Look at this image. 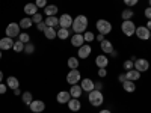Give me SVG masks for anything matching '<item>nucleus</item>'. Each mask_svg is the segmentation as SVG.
<instances>
[{"mask_svg":"<svg viewBox=\"0 0 151 113\" xmlns=\"http://www.w3.org/2000/svg\"><path fill=\"white\" fill-rule=\"evenodd\" d=\"M24 45H26V44H23L21 41H15V42H14V47H12V50H14L15 53H21V51H24Z\"/></svg>","mask_w":151,"mask_h":113,"instance_id":"nucleus-31","label":"nucleus"},{"mask_svg":"<svg viewBox=\"0 0 151 113\" xmlns=\"http://www.w3.org/2000/svg\"><path fill=\"white\" fill-rule=\"evenodd\" d=\"M95 39H97L98 42H101V41H104V35H101V33H98V35L95 36Z\"/></svg>","mask_w":151,"mask_h":113,"instance_id":"nucleus-44","label":"nucleus"},{"mask_svg":"<svg viewBox=\"0 0 151 113\" xmlns=\"http://www.w3.org/2000/svg\"><path fill=\"white\" fill-rule=\"evenodd\" d=\"M145 27H147V29L151 32V20H148V23H147V26H145Z\"/></svg>","mask_w":151,"mask_h":113,"instance_id":"nucleus-47","label":"nucleus"},{"mask_svg":"<svg viewBox=\"0 0 151 113\" xmlns=\"http://www.w3.org/2000/svg\"><path fill=\"white\" fill-rule=\"evenodd\" d=\"M30 18H32V21H33L35 24H38V23H41V21H42V15L40 14V12H36V14H35V15H32Z\"/></svg>","mask_w":151,"mask_h":113,"instance_id":"nucleus-37","label":"nucleus"},{"mask_svg":"<svg viewBox=\"0 0 151 113\" xmlns=\"http://www.w3.org/2000/svg\"><path fill=\"white\" fill-rule=\"evenodd\" d=\"M106 75H107L106 68H98V77H106Z\"/></svg>","mask_w":151,"mask_h":113,"instance_id":"nucleus-41","label":"nucleus"},{"mask_svg":"<svg viewBox=\"0 0 151 113\" xmlns=\"http://www.w3.org/2000/svg\"><path fill=\"white\" fill-rule=\"evenodd\" d=\"M121 30H122V33H124L125 36H132V35H134V32H136V26H134L133 21L124 20L122 24H121Z\"/></svg>","mask_w":151,"mask_h":113,"instance_id":"nucleus-4","label":"nucleus"},{"mask_svg":"<svg viewBox=\"0 0 151 113\" xmlns=\"http://www.w3.org/2000/svg\"><path fill=\"white\" fill-rule=\"evenodd\" d=\"M122 68L127 69V71L133 69V68H134V57H133V59H129V60H125L124 64H122Z\"/></svg>","mask_w":151,"mask_h":113,"instance_id":"nucleus-32","label":"nucleus"},{"mask_svg":"<svg viewBox=\"0 0 151 113\" xmlns=\"http://www.w3.org/2000/svg\"><path fill=\"white\" fill-rule=\"evenodd\" d=\"M148 3H150V6H151V0H148Z\"/></svg>","mask_w":151,"mask_h":113,"instance_id":"nucleus-51","label":"nucleus"},{"mask_svg":"<svg viewBox=\"0 0 151 113\" xmlns=\"http://www.w3.org/2000/svg\"><path fill=\"white\" fill-rule=\"evenodd\" d=\"M21 99H23V103L26 104V106H29L32 101H33V98H32V94L30 92H23V97H21Z\"/></svg>","mask_w":151,"mask_h":113,"instance_id":"nucleus-30","label":"nucleus"},{"mask_svg":"<svg viewBox=\"0 0 151 113\" xmlns=\"http://www.w3.org/2000/svg\"><path fill=\"white\" fill-rule=\"evenodd\" d=\"M20 24H17V23H9L8 26H6V36H9V38H12V39H14V38H17L18 35H20Z\"/></svg>","mask_w":151,"mask_h":113,"instance_id":"nucleus-5","label":"nucleus"},{"mask_svg":"<svg viewBox=\"0 0 151 113\" xmlns=\"http://www.w3.org/2000/svg\"><path fill=\"white\" fill-rule=\"evenodd\" d=\"M12 47H14V39L12 38L6 36L0 39V50H11Z\"/></svg>","mask_w":151,"mask_h":113,"instance_id":"nucleus-13","label":"nucleus"},{"mask_svg":"<svg viewBox=\"0 0 151 113\" xmlns=\"http://www.w3.org/2000/svg\"><path fill=\"white\" fill-rule=\"evenodd\" d=\"M88 101H89V104L94 106V107H100L104 103V97H103L101 91L94 89V91L89 92V95H88Z\"/></svg>","mask_w":151,"mask_h":113,"instance_id":"nucleus-2","label":"nucleus"},{"mask_svg":"<svg viewBox=\"0 0 151 113\" xmlns=\"http://www.w3.org/2000/svg\"><path fill=\"white\" fill-rule=\"evenodd\" d=\"M91 51H92V48H91V45L88 44V45H82V47H79V51H77V57H80V59H88L89 57V54H91Z\"/></svg>","mask_w":151,"mask_h":113,"instance_id":"nucleus-11","label":"nucleus"},{"mask_svg":"<svg viewBox=\"0 0 151 113\" xmlns=\"http://www.w3.org/2000/svg\"><path fill=\"white\" fill-rule=\"evenodd\" d=\"M24 12L27 14V17H32V15H35L38 12V6L35 3H27L26 6H24Z\"/></svg>","mask_w":151,"mask_h":113,"instance_id":"nucleus-22","label":"nucleus"},{"mask_svg":"<svg viewBox=\"0 0 151 113\" xmlns=\"http://www.w3.org/2000/svg\"><path fill=\"white\" fill-rule=\"evenodd\" d=\"M35 5L38 6V9H40V8H45L47 6V0H36Z\"/></svg>","mask_w":151,"mask_h":113,"instance_id":"nucleus-38","label":"nucleus"},{"mask_svg":"<svg viewBox=\"0 0 151 113\" xmlns=\"http://www.w3.org/2000/svg\"><path fill=\"white\" fill-rule=\"evenodd\" d=\"M58 6L56 5H47L45 6V9H44V12H45V15L47 17H53V15H56L58 14Z\"/></svg>","mask_w":151,"mask_h":113,"instance_id":"nucleus-25","label":"nucleus"},{"mask_svg":"<svg viewBox=\"0 0 151 113\" xmlns=\"http://www.w3.org/2000/svg\"><path fill=\"white\" fill-rule=\"evenodd\" d=\"M80 86H82V89H83L85 92H88V94H89L91 91H94V82H92L91 79H83V80H80Z\"/></svg>","mask_w":151,"mask_h":113,"instance_id":"nucleus-17","label":"nucleus"},{"mask_svg":"<svg viewBox=\"0 0 151 113\" xmlns=\"http://www.w3.org/2000/svg\"><path fill=\"white\" fill-rule=\"evenodd\" d=\"M70 99H71V94L67 92V91H60V92L58 94V97H56V101H58L59 104H67Z\"/></svg>","mask_w":151,"mask_h":113,"instance_id":"nucleus-12","label":"nucleus"},{"mask_svg":"<svg viewBox=\"0 0 151 113\" xmlns=\"http://www.w3.org/2000/svg\"><path fill=\"white\" fill-rule=\"evenodd\" d=\"M0 83H3V72L0 71Z\"/></svg>","mask_w":151,"mask_h":113,"instance_id":"nucleus-50","label":"nucleus"},{"mask_svg":"<svg viewBox=\"0 0 151 113\" xmlns=\"http://www.w3.org/2000/svg\"><path fill=\"white\" fill-rule=\"evenodd\" d=\"M6 86H8V87H11V89L14 91V89H18V87H20V82H18V79H17V77L11 75V77H8V79H6Z\"/></svg>","mask_w":151,"mask_h":113,"instance_id":"nucleus-18","label":"nucleus"},{"mask_svg":"<svg viewBox=\"0 0 151 113\" xmlns=\"http://www.w3.org/2000/svg\"><path fill=\"white\" fill-rule=\"evenodd\" d=\"M95 27H97L98 33H101V35H107L112 32V24L107 20H98L95 23Z\"/></svg>","mask_w":151,"mask_h":113,"instance_id":"nucleus-3","label":"nucleus"},{"mask_svg":"<svg viewBox=\"0 0 151 113\" xmlns=\"http://www.w3.org/2000/svg\"><path fill=\"white\" fill-rule=\"evenodd\" d=\"M85 44V39H83V33H74L71 36V45L74 47H82Z\"/></svg>","mask_w":151,"mask_h":113,"instance_id":"nucleus-14","label":"nucleus"},{"mask_svg":"<svg viewBox=\"0 0 151 113\" xmlns=\"http://www.w3.org/2000/svg\"><path fill=\"white\" fill-rule=\"evenodd\" d=\"M122 87H124V91L129 92V94H132V92L136 91V84H134V82H132V80H125V82L122 83Z\"/></svg>","mask_w":151,"mask_h":113,"instance_id":"nucleus-23","label":"nucleus"},{"mask_svg":"<svg viewBox=\"0 0 151 113\" xmlns=\"http://www.w3.org/2000/svg\"><path fill=\"white\" fill-rule=\"evenodd\" d=\"M73 30L74 33H85L88 29V18L85 15H77L73 20Z\"/></svg>","mask_w":151,"mask_h":113,"instance_id":"nucleus-1","label":"nucleus"},{"mask_svg":"<svg viewBox=\"0 0 151 113\" xmlns=\"http://www.w3.org/2000/svg\"><path fill=\"white\" fill-rule=\"evenodd\" d=\"M0 57H2V50H0Z\"/></svg>","mask_w":151,"mask_h":113,"instance_id":"nucleus-52","label":"nucleus"},{"mask_svg":"<svg viewBox=\"0 0 151 113\" xmlns=\"http://www.w3.org/2000/svg\"><path fill=\"white\" fill-rule=\"evenodd\" d=\"M100 48L103 50V53H104V54H107V53H112V51H113V45H112V42H110V41H107V39H104V41L100 42Z\"/></svg>","mask_w":151,"mask_h":113,"instance_id":"nucleus-21","label":"nucleus"},{"mask_svg":"<svg viewBox=\"0 0 151 113\" xmlns=\"http://www.w3.org/2000/svg\"><path fill=\"white\" fill-rule=\"evenodd\" d=\"M67 65L70 69H77L79 68V57H76V56H71L67 62Z\"/></svg>","mask_w":151,"mask_h":113,"instance_id":"nucleus-28","label":"nucleus"},{"mask_svg":"<svg viewBox=\"0 0 151 113\" xmlns=\"http://www.w3.org/2000/svg\"><path fill=\"white\" fill-rule=\"evenodd\" d=\"M73 17L70 15V14H62L60 17H59V27H62V29H70L71 26H73Z\"/></svg>","mask_w":151,"mask_h":113,"instance_id":"nucleus-7","label":"nucleus"},{"mask_svg":"<svg viewBox=\"0 0 151 113\" xmlns=\"http://www.w3.org/2000/svg\"><path fill=\"white\" fill-rule=\"evenodd\" d=\"M83 39H85L88 44H89V42H92V41L95 39V35H94L92 32L88 30V32H85V33H83Z\"/></svg>","mask_w":151,"mask_h":113,"instance_id":"nucleus-33","label":"nucleus"},{"mask_svg":"<svg viewBox=\"0 0 151 113\" xmlns=\"http://www.w3.org/2000/svg\"><path fill=\"white\" fill-rule=\"evenodd\" d=\"M36 29L40 30V32H44V30L47 29V24H45L44 21H41V23H38V24H36Z\"/></svg>","mask_w":151,"mask_h":113,"instance_id":"nucleus-39","label":"nucleus"},{"mask_svg":"<svg viewBox=\"0 0 151 113\" xmlns=\"http://www.w3.org/2000/svg\"><path fill=\"white\" fill-rule=\"evenodd\" d=\"M14 94H15V95H21V91H20V87H18V89H14Z\"/></svg>","mask_w":151,"mask_h":113,"instance_id":"nucleus-49","label":"nucleus"},{"mask_svg":"<svg viewBox=\"0 0 151 113\" xmlns=\"http://www.w3.org/2000/svg\"><path fill=\"white\" fill-rule=\"evenodd\" d=\"M42 33H44V36L47 38V39H55V38H58V32L53 27H47Z\"/></svg>","mask_w":151,"mask_h":113,"instance_id":"nucleus-27","label":"nucleus"},{"mask_svg":"<svg viewBox=\"0 0 151 113\" xmlns=\"http://www.w3.org/2000/svg\"><path fill=\"white\" fill-rule=\"evenodd\" d=\"M67 104H68V109H70L71 112H79V110L82 109V103H80L79 98H71Z\"/></svg>","mask_w":151,"mask_h":113,"instance_id":"nucleus-15","label":"nucleus"},{"mask_svg":"<svg viewBox=\"0 0 151 113\" xmlns=\"http://www.w3.org/2000/svg\"><path fill=\"white\" fill-rule=\"evenodd\" d=\"M24 51H26L27 54H32V53L35 51V45L30 44V42H27L26 45H24Z\"/></svg>","mask_w":151,"mask_h":113,"instance_id":"nucleus-36","label":"nucleus"},{"mask_svg":"<svg viewBox=\"0 0 151 113\" xmlns=\"http://www.w3.org/2000/svg\"><path fill=\"white\" fill-rule=\"evenodd\" d=\"M29 107L33 113H41V112L45 110V103L41 101V99H33V101L29 104Z\"/></svg>","mask_w":151,"mask_h":113,"instance_id":"nucleus-9","label":"nucleus"},{"mask_svg":"<svg viewBox=\"0 0 151 113\" xmlns=\"http://www.w3.org/2000/svg\"><path fill=\"white\" fill-rule=\"evenodd\" d=\"M18 41H21L23 44L30 42V36H29V33H20V35H18Z\"/></svg>","mask_w":151,"mask_h":113,"instance_id":"nucleus-35","label":"nucleus"},{"mask_svg":"<svg viewBox=\"0 0 151 113\" xmlns=\"http://www.w3.org/2000/svg\"><path fill=\"white\" fill-rule=\"evenodd\" d=\"M20 27L21 29H30L32 26H33V21H32V18L30 17H26V18H23V20H20Z\"/></svg>","mask_w":151,"mask_h":113,"instance_id":"nucleus-26","label":"nucleus"},{"mask_svg":"<svg viewBox=\"0 0 151 113\" xmlns=\"http://www.w3.org/2000/svg\"><path fill=\"white\" fill-rule=\"evenodd\" d=\"M58 38H59V39H62V41H64V39H67V38H70V29H59L58 30Z\"/></svg>","mask_w":151,"mask_h":113,"instance_id":"nucleus-29","label":"nucleus"},{"mask_svg":"<svg viewBox=\"0 0 151 113\" xmlns=\"http://www.w3.org/2000/svg\"><path fill=\"white\" fill-rule=\"evenodd\" d=\"M144 14H145V17H147L148 20H151V6H148V8L144 11Z\"/></svg>","mask_w":151,"mask_h":113,"instance_id":"nucleus-43","label":"nucleus"},{"mask_svg":"<svg viewBox=\"0 0 151 113\" xmlns=\"http://www.w3.org/2000/svg\"><path fill=\"white\" fill-rule=\"evenodd\" d=\"M45 24H47V27H58L59 26V18L56 17V15H53V17H47V20L44 21Z\"/></svg>","mask_w":151,"mask_h":113,"instance_id":"nucleus-24","label":"nucleus"},{"mask_svg":"<svg viewBox=\"0 0 151 113\" xmlns=\"http://www.w3.org/2000/svg\"><path fill=\"white\" fill-rule=\"evenodd\" d=\"M82 86L80 84H73L71 86V89H70V94H71V98H80L82 97Z\"/></svg>","mask_w":151,"mask_h":113,"instance_id":"nucleus-19","label":"nucleus"},{"mask_svg":"<svg viewBox=\"0 0 151 113\" xmlns=\"http://www.w3.org/2000/svg\"><path fill=\"white\" fill-rule=\"evenodd\" d=\"M133 14H134V12H133L132 9H124L122 14H121V17H122V20H130V18L133 17Z\"/></svg>","mask_w":151,"mask_h":113,"instance_id":"nucleus-34","label":"nucleus"},{"mask_svg":"<svg viewBox=\"0 0 151 113\" xmlns=\"http://www.w3.org/2000/svg\"><path fill=\"white\" fill-rule=\"evenodd\" d=\"M125 77H127V80L137 82V80L141 79V72H139V71H136V69L133 68V69H130V71H127V72H125Z\"/></svg>","mask_w":151,"mask_h":113,"instance_id":"nucleus-20","label":"nucleus"},{"mask_svg":"<svg viewBox=\"0 0 151 113\" xmlns=\"http://www.w3.org/2000/svg\"><path fill=\"white\" fill-rule=\"evenodd\" d=\"M6 89H8V86H6V83H0V94H6Z\"/></svg>","mask_w":151,"mask_h":113,"instance_id":"nucleus-42","label":"nucleus"},{"mask_svg":"<svg viewBox=\"0 0 151 113\" xmlns=\"http://www.w3.org/2000/svg\"><path fill=\"white\" fill-rule=\"evenodd\" d=\"M118 79H119V82H121V83H124L125 80H127V77H125V74H119V77H118Z\"/></svg>","mask_w":151,"mask_h":113,"instance_id":"nucleus-46","label":"nucleus"},{"mask_svg":"<svg viewBox=\"0 0 151 113\" xmlns=\"http://www.w3.org/2000/svg\"><path fill=\"white\" fill-rule=\"evenodd\" d=\"M137 2H139V0H124V3H125V5H127L129 8H132V6H134V5H136Z\"/></svg>","mask_w":151,"mask_h":113,"instance_id":"nucleus-40","label":"nucleus"},{"mask_svg":"<svg viewBox=\"0 0 151 113\" xmlns=\"http://www.w3.org/2000/svg\"><path fill=\"white\" fill-rule=\"evenodd\" d=\"M95 65H97L98 68H106V67L109 65L107 56H106V54H98V56L95 57Z\"/></svg>","mask_w":151,"mask_h":113,"instance_id":"nucleus-16","label":"nucleus"},{"mask_svg":"<svg viewBox=\"0 0 151 113\" xmlns=\"http://www.w3.org/2000/svg\"><path fill=\"white\" fill-rule=\"evenodd\" d=\"M134 69L139 72H145L150 69V62L147 59H134Z\"/></svg>","mask_w":151,"mask_h":113,"instance_id":"nucleus-8","label":"nucleus"},{"mask_svg":"<svg viewBox=\"0 0 151 113\" xmlns=\"http://www.w3.org/2000/svg\"><path fill=\"white\" fill-rule=\"evenodd\" d=\"M101 87H103V84H101V83H95V82H94V89L101 91Z\"/></svg>","mask_w":151,"mask_h":113,"instance_id":"nucleus-45","label":"nucleus"},{"mask_svg":"<svg viewBox=\"0 0 151 113\" xmlns=\"http://www.w3.org/2000/svg\"><path fill=\"white\" fill-rule=\"evenodd\" d=\"M82 80V75L79 69H70V72L67 74V82L73 86V84H77Z\"/></svg>","mask_w":151,"mask_h":113,"instance_id":"nucleus-6","label":"nucleus"},{"mask_svg":"<svg viewBox=\"0 0 151 113\" xmlns=\"http://www.w3.org/2000/svg\"><path fill=\"white\" fill-rule=\"evenodd\" d=\"M136 36L139 38V39H142V41H147V39H150L151 38V32L145 27V26H141V27H136Z\"/></svg>","mask_w":151,"mask_h":113,"instance_id":"nucleus-10","label":"nucleus"},{"mask_svg":"<svg viewBox=\"0 0 151 113\" xmlns=\"http://www.w3.org/2000/svg\"><path fill=\"white\" fill-rule=\"evenodd\" d=\"M98 113H112L110 110H107V109H103V110H100Z\"/></svg>","mask_w":151,"mask_h":113,"instance_id":"nucleus-48","label":"nucleus"}]
</instances>
